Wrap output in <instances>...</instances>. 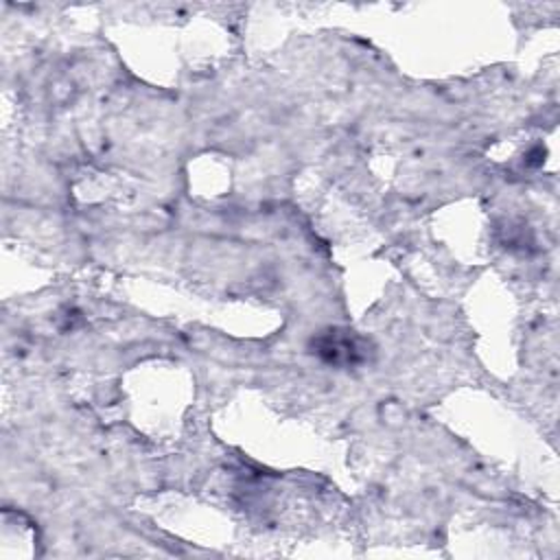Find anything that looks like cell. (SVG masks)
<instances>
[{"label": "cell", "mask_w": 560, "mask_h": 560, "mask_svg": "<svg viewBox=\"0 0 560 560\" xmlns=\"http://www.w3.org/2000/svg\"><path fill=\"white\" fill-rule=\"evenodd\" d=\"M313 352L332 365H359L368 361L370 346L352 330L330 328L313 339Z\"/></svg>", "instance_id": "6da1fadb"}]
</instances>
